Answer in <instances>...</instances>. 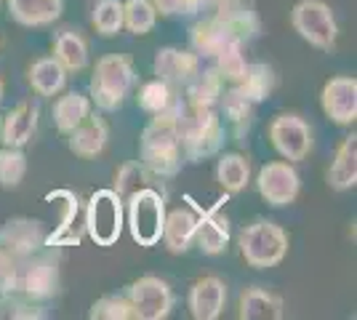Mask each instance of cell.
Masks as SVG:
<instances>
[{"instance_id":"obj_17","label":"cell","mask_w":357,"mask_h":320,"mask_svg":"<svg viewBox=\"0 0 357 320\" xmlns=\"http://www.w3.org/2000/svg\"><path fill=\"white\" fill-rule=\"evenodd\" d=\"M38 131V107L30 102L16 105L6 118H0V142L3 147H24Z\"/></svg>"},{"instance_id":"obj_12","label":"cell","mask_w":357,"mask_h":320,"mask_svg":"<svg viewBox=\"0 0 357 320\" xmlns=\"http://www.w3.org/2000/svg\"><path fill=\"white\" fill-rule=\"evenodd\" d=\"M208 11L240 43L251 40L261 32V22H259V14H256L251 0H211Z\"/></svg>"},{"instance_id":"obj_21","label":"cell","mask_w":357,"mask_h":320,"mask_svg":"<svg viewBox=\"0 0 357 320\" xmlns=\"http://www.w3.org/2000/svg\"><path fill=\"white\" fill-rule=\"evenodd\" d=\"M8 14L22 27H48L64 11L61 0H6Z\"/></svg>"},{"instance_id":"obj_8","label":"cell","mask_w":357,"mask_h":320,"mask_svg":"<svg viewBox=\"0 0 357 320\" xmlns=\"http://www.w3.org/2000/svg\"><path fill=\"white\" fill-rule=\"evenodd\" d=\"M126 296L139 320H163L171 315V307H174L171 286L163 277H155V275H144V277L134 280L126 291Z\"/></svg>"},{"instance_id":"obj_7","label":"cell","mask_w":357,"mask_h":320,"mask_svg":"<svg viewBox=\"0 0 357 320\" xmlns=\"http://www.w3.org/2000/svg\"><path fill=\"white\" fill-rule=\"evenodd\" d=\"M291 24L294 30L320 51H333L336 38H339V24L331 6L323 0H298L291 11Z\"/></svg>"},{"instance_id":"obj_29","label":"cell","mask_w":357,"mask_h":320,"mask_svg":"<svg viewBox=\"0 0 357 320\" xmlns=\"http://www.w3.org/2000/svg\"><path fill=\"white\" fill-rule=\"evenodd\" d=\"M184 102L195 107H216L219 99L224 93V80L222 75L213 70H206V73H197V75L184 86Z\"/></svg>"},{"instance_id":"obj_2","label":"cell","mask_w":357,"mask_h":320,"mask_svg":"<svg viewBox=\"0 0 357 320\" xmlns=\"http://www.w3.org/2000/svg\"><path fill=\"white\" fill-rule=\"evenodd\" d=\"M176 125L181 155L187 160H192V163L216 155L219 147L224 144V125L222 118L216 115V107H195L181 102Z\"/></svg>"},{"instance_id":"obj_4","label":"cell","mask_w":357,"mask_h":320,"mask_svg":"<svg viewBox=\"0 0 357 320\" xmlns=\"http://www.w3.org/2000/svg\"><path fill=\"white\" fill-rule=\"evenodd\" d=\"M240 254L256 270L275 267L288 254V232L275 222H253L240 232Z\"/></svg>"},{"instance_id":"obj_16","label":"cell","mask_w":357,"mask_h":320,"mask_svg":"<svg viewBox=\"0 0 357 320\" xmlns=\"http://www.w3.org/2000/svg\"><path fill=\"white\" fill-rule=\"evenodd\" d=\"M227 302V286L216 275L200 277L190 291V315L195 320H216Z\"/></svg>"},{"instance_id":"obj_14","label":"cell","mask_w":357,"mask_h":320,"mask_svg":"<svg viewBox=\"0 0 357 320\" xmlns=\"http://www.w3.org/2000/svg\"><path fill=\"white\" fill-rule=\"evenodd\" d=\"M155 75L165 80L168 86L181 89L200 73V56L195 51H181V48H160L155 56Z\"/></svg>"},{"instance_id":"obj_6","label":"cell","mask_w":357,"mask_h":320,"mask_svg":"<svg viewBox=\"0 0 357 320\" xmlns=\"http://www.w3.org/2000/svg\"><path fill=\"white\" fill-rule=\"evenodd\" d=\"M83 227L91 241L102 248L118 243L123 232V198L115 190H96L91 195L83 213Z\"/></svg>"},{"instance_id":"obj_34","label":"cell","mask_w":357,"mask_h":320,"mask_svg":"<svg viewBox=\"0 0 357 320\" xmlns=\"http://www.w3.org/2000/svg\"><path fill=\"white\" fill-rule=\"evenodd\" d=\"M158 22V11L152 0H126L123 3V27L134 35H147Z\"/></svg>"},{"instance_id":"obj_28","label":"cell","mask_w":357,"mask_h":320,"mask_svg":"<svg viewBox=\"0 0 357 320\" xmlns=\"http://www.w3.org/2000/svg\"><path fill=\"white\" fill-rule=\"evenodd\" d=\"M54 59L67 73H80L89 64V43L73 30H61L54 40Z\"/></svg>"},{"instance_id":"obj_22","label":"cell","mask_w":357,"mask_h":320,"mask_svg":"<svg viewBox=\"0 0 357 320\" xmlns=\"http://www.w3.org/2000/svg\"><path fill=\"white\" fill-rule=\"evenodd\" d=\"M0 241L11 257H27L32 254L40 243H45V235L40 229V222H32V219H14L8 222L6 229L0 232Z\"/></svg>"},{"instance_id":"obj_24","label":"cell","mask_w":357,"mask_h":320,"mask_svg":"<svg viewBox=\"0 0 357 320\" xmlns=\"http://www.w3.org/2000/svg\"><path fill=\"white\" fill-rule=\"evenodd\" d=\"M285 315V302L278 294H269L264 289L243 291L238 305L240 320H280Z\"/></svg>"},{"instance_id":"obj_18","label":"cell","mask_w":357,"mask_h":320,"mask_svg":"<svg viewBox=\"0 0 357 320\" xmlns=\"http://www.w3.org/2000/svg\"><path fill=\"white\" fill-rule=\"evenodd\" d=\"M48 200H54L59 206V227L54 229L45 243L48 245H77L80 243V232H75V224H77V216H80V200L75 192L70 190H54L45 195Z\"/></svg>"},{"instance_id":"obj_37","label":"cell","mask_w":357,"mask_h":320,"mask_svg":"<svg viewBox=\"0 0 357 320\" xmlns=\"http://www.w3.org/2000/svg\"><path fill=\"white\" fill-rule=\"evenodd\" d=\"M219 105H222L224 115L229 118V123L235 125V131L238 134H243V128H248L253 121V107L248 99H243L235 89H229V91L222 93V99H219Z\"/></svg>"},{"instance_id":"obj_33","label":"cell","mask_w":357,"mask_h":320,"mask_svg":"<svg viewBox=\"0 0 357 320\" xmlns=\"http://www.w3.org/2000/svg\"><path fill=\"white\" fill-rule=\"evenodd\" d=\"M213 61H216V73H219L224 83H229V86H235L240 77L245 75V70H248V61H245V54H243V43H240V40L227 43V46L213 56Z\"/></svg>"},{"instance_id":"obj_26","label":"cell","mask_w":357,"mask_h":320,"mask_svg":"<svg viewBox=\"0 0 357 320\" xmlns=\"http://www.w3.org/2000/svg\"><path fill=\"white\" fill-rule=\"evenodd\" d=\"M216 182L222 184L227 195H238L251 182V163L240 153H227L216 163Z\"/></svg>"},{"instance_id":"obj_19","label":"cell","mask_w":357,"mask_h":320,"mask_svg":"<svg viewBox=\"0 0 357 320\" xmlns=\"http://www.w3.org/2000/svg\"><path fill=\"white\" fill-rule=\"evenodd\" d=\"M195 229H197V213L192 208H174L171 213H165L160 241L171 254H187L195 243Z\"/></svg>"},{"instance_id":"obj_35","label":"cell","mask_w":357,"mask_h":320,"mask_svg":"<svg viewBox=\"0 0 357 320\" xmlns=\"http://www.w3.org/2000/svg\"><path fill=\"white\" fill-rule=\"evenodd\" d=\"M27 174V155L22 147H3L0 150V190H16Z\"/></svg>"},{"instance_id":"obj_10","label":"cell","mask_w":357,"mask_h":320,"mask_svg":"<svg viewBox=\"0 0 357 320\" xmlns=\"http://www.w3.org/2000/svg\"><path fill=\"white\" fill-rule=\"evenodd\" d=\"M256 187H259V195L267 200L269 206L280 208V206H291L298 198L301 179L288 160H275L259 171Z\"/></svg>"},{"instance_id":"obj_23","label":"cell","mask_w":357,"mask_h":320,"mask_svg":"<svg viewBox=\"0 0 357 320\" xmlns=\"http://www.w3.org/2000/svg\"><path fill=\"white\" fill-rule=\"evenodd\" d=\"M190 40H192L195 54H197L200 59H213L227 43H232V40H238V38H232V32L227 30L219 19L206 16L203 22L192 24Z\"/></svg>"},{"instance_id":"obj_20","label":"cell","mask_w":357,"mask_h":320,"mask_svg":"<svg viewBox=\"0 0 357 320\" xmlns=\"http://www.w3.org/2000/svg\"><path fill=\"white\" fill-rule=\"evenodd\" d=\"M229 235H232V229H229V219L222 216L216 208H211V211H206V213H197L195 243L200 245V251H203V254L216 257V254L227 251V245H229Z\"/></svg>"},{"instance_id":"obj_41","label":"cell","mask_w":357,"mask_h":320,"mask_svg":"<svg viewBox=\"0 0 357 320\" xmlns=\"http://www.w3.org/2000/svg\"><path fill=\"white\" fill-rule=\"evenodd\" d=\"M0 99H3V80H0Z\"/></svg>"},{"instance_id":"obj_25","label":"cell","mask_w":357,"mask_h":320,"mask_svg":"<svg viewBox=\"0 0 357 320\" xmlns=\"http://www.w3.org/2000/svg\"><path fill=\"white\" fill-rule=\"evenodd\" d=\"M357 184V137H347L336 150V158L328 168V187L344 192Z\"/></svg>"},{"instance_id":"obj_5","label":"cell","mask_w":357,"mask_h":320,"mask_svg":"<svg viewBox=\"0 0 357 320\" xmlns=\"http://www.w3.org/2000/svg\"><path fill=\"white\" fill-rule=\"evenodd\" d=\"M126 200H128V229H131V238L139 245H144V248L160 243L165 222L163 195L158 190L139 187Z\"/></svg>"},{"instance_id":"obj_32","label":"cell","mask_w":357,"mask_h":320,"mask_svg":"<svg viewBox=\"0 0 357 320\" xmlns=\"http://www.w3.org/2000/svg\"><path fill=\"white\" fill-rule=\"evenodd\" d=\"M136 99H139V107H142L144 112H149V115L168 112V109L178 107V102H181L176 93H174V86H168L160 77L144 83V86L139 89V96H136Z\"/></svg>"},{"instance_id":"obj_1","label":"cell","mask_w":357,"mask_h":320,"mask_svg":"<svg viewBox=\"0 0 357 320\" xmlns=\"http://www.w3.org/2000/svg\"><path fill=\"white\" fill-rule=\"evenodd\" d=\"M178 107L152 115L147 128L142 131L139 142V160L149 171V176H176L181 168V142H178V125L176 115Z\"/></svg>"},{"instance_id":"obj_3","label":"cell","mask_w":357,"mask_h":320,"mask_svg":"<svg viewBox=\"0 0 357 320\" xmlns=\"http://www.w3.org/2000/svg\"><path fill=\"white\" fill-rule=\"evenodd\" d=\"M136 86V70L134 61L123 54H109L96 61V70L91 77V102L105 109L115 112L123 102L128 99V93Z\"/></svg>"},{"instance_id":"obj_13","label":"cell","mask_w":357,"mask_h":320,"mask_svg":"<svg viewBox=\"0 0 357 320\" xmlns=\"http://www.w3.org/2000/svg\"><path fill=\"white\" fill-rule=\"evenodd\" d=\"M320 105L328 121H333L336 125H352L357 121V80L355 77H331L323 86Z\"/></svg>"},{"instance_id":"obj_15","label":"cell","mask_w":357,"mask_h":320,"mask_svg":"<svg viewBox=\"0 0 357 320\" xmlns=\"http://www.w3.org/2000/svg\"><path fill=\"white\" fill-rule=\"evenodd\" d=\"M107 142H109V125L105 118H96V115H89L75 131L67 134L70 153L83 158V160H91V158L105 153Z\"/></svg>"},{"instance_id":"obj_9","label":"cell","mask_w":357,"mask_h":320,"mask_svg":"<svg viewBox=\"0 0 357 320\" xmlns=\"http://www.w3.org/2000/svg\"><path fill=\"white\" fill-rule=\"evenodd\" d=\"M269 139H272V147L288 163L304 160L312 150V128L298 115H278L269 123Z\"/></svg>"},{"instance_id":"obj_30","label":"cell","mask_w":357,"mask_h":320,"mask_svg":"<svg viewBox=\"0 0 357 320\" xmlns=\"http://www.w3.org/2000/svg\"><path fill=\"white\" fill-rule=\"evenodd\" d=\"M67 83V70L54 56L38 59L30 67V86L40 96H56Z\"/></svg>"},{"instance_id":"obj_27","label":"cell","mask_w":357,"mask_h":320,"mask_svg":"<svg viewBox=\"0 0 357 320\" xmlns=\"http://www.w3.org/2000/svg\"><path fill=\"white\" fill-rule=\"evenodd\" d=\"M89 115H91V99L77 91L64 93V96L56 99V105H54V123H56L59 134H64V137L70 131H75Z\"/></svg>"},{"instance_id":"obj_40","label":"cell","mask_w":357,"mask_h":320,"mask_svg":"<svg viewBox=\"0 0 357 320\" xmlns=\"http://www.w3.org/2000/svg\"><path fill=\"white\" fill-rule=\"evenodd\" d=\"M211 6V0H181V14L190 16V14H200L206 11Z\"/></svg>"},{"instance_id":"obj_38","label":"cell","mask_w":357,"mask_h":320,"mask_svg":"<svg viewBox=\"0 0 357 320\" xmlns=\"http://www.w3.org/2000/svg\"><path fill=\"white\" fill-rule=\"evenodd\" d=\"M149 171L142 166V160H128L115 171V192L126 200L131 192H136L139 187H147Z\"/></svg>"},{"instance_id":"obj_36","label":"cell","mask_w":357,"mask_h":320,"mask_svg":"<svg viewBox=\"0 0 357 320\" xmlns=\"http://www.w3.org/2000/svg\"><path fill=\"white\" fill-rule=\"evenodd\" d=\"M91 22L99 35L105 38H112L123 30V0H99L93 14H91Z\"/></svg>"},{"instance_id":"obj_11","label":"cell","mask_w":357,"mask_h":320,"mask_svg":"<svg viewBox=\"0 0 357 320\" xmlns=\"http://www.w3.org/2000/svg\"><path fill=\"white\" fill-rule=\"evenodd\" d=\"M56 289H59V270L56 264L45 259L27 261L22 267L14 264L8 286H6V291H19L27 299H48L56 294Z\"/></svg>"},{"instance_id":"obj_31","label":"cell","mask_w":357,"mask_h":320,"mask_svg":"<svg viewBox=\"0 0 357 320\" xmlns=\"http://www.w3.org/2000/svg\"><path fill=\"white\" fill-rule=\"evenodd\" d=\"M272 86H275V75H272V70H269L267 64H248L245 75L240 77L235 86H229V89H235L251 105H259V102H264L272 93Z\"/></svg>"},{"instance_id":"obj_39","label":"cell","mask_w":357,"mask_h":320,"mask_svg":"<svg viewBox=\"0 0 357 320\" xmlns=\"http://www.w3.org/2000/svg\"><path fill=\"white\" fill-rule=\"evenodd\" d=\"M91 318L96 320H131L136 318L134 315V307L128 302V296L123 294V296H115V294H109V296H102L99 302H93L89 312Z\"/></svg>"},{"instance_id":"obj_42","label":"cell","mask_w":357,"mask_h":320,"mask_svg":"<svg viewBox=\"0 0 357 320\" xmlns=\"http://www.w3.org/2000/svg\"><path fill=\"white\" fill-rule=\"evenodd\" d=\"M0 3H3V0H0Z\"/></svg>"}]
</instances>
